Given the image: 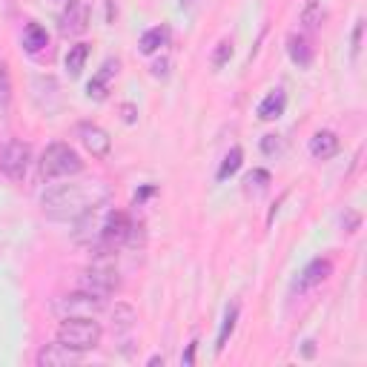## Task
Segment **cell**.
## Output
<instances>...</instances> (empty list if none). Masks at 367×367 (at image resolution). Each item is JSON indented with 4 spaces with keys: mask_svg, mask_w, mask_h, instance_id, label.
Here are the masks:
<instances>
[{
    "mask_svg": "<svg viewBox=\"0 0 367 367\" xmlns=\"http://www.w3.org/2000/svg\"><path fill=\"white\" fill-rule=\"evenodd\" d=\"M281 150H284L281 135H264V138H261V153H264V155H278Z\"/></svg>",
    "mask_w": 367,
    "mask_h": 367,
    "instance_id": "484cf974",
    "label": "cell"
},
{
    "mask_svg": "<svg viewBox=\"0 0 367 367\" xmlns=\"http://www.w3.org/2000/svg\"><path fill=\"white\" fill-rule=\"evenodd\" d=\"M109 198V187L104 181H78V184H57L40 195V204L49 218L57 221H81L84 215L101 209Z\"/></svg>",
    "mask_w": 367,
    "mask_h": 367,
    "instance_id": "6da1fadb",
    "label": "cell"
},
{
    "mask_svg": "<svg viewBox=\"0 0 367 367\" xmlns=\"http://www.w3.org/2000/svg\"><path fill=\"white\" fill-rule=\"evenodd\" d=\"M167 43H170V29H167V26H153V29H146V32L141 35L138 49H141L143 55H153V52L164 49Z\"/></svg>",
    "mask_w": 367,
    "mask_h": 367,
    "instance_id": "2e32d148",
    "label": "cell"
},
{
    "mask_svg": "<svg viewBox=\"0 0 367 367\" xmlns=\"http://www.w3.org/2000/svg\"><path fill=\"white\" fill-rule=\"evenodd\" d=\"M241 161H244V153H241V146H233V150L224 155L221 167H218V181H227L233 178L239 170H241Z\"/></svg>",
    "mask_w": 367,
    "mask_h": 367,
    "instance_id": "ffe728a7",
    "label": "cell"
},
{
    "mask_svg": "<svg viewBox=\"0 0 367 367\" xmlns=\"http://www.w3.org/2000/svg\"><path fill=\"white\" fill-rule=\"evenodd\" d=\"M339 153V135L330 132V129H319L313 138H310V155L316 161H327Z\"/></svg>",
    "mask_w": 367,
    "mask_h": 367,
    "instance_id": "8fae6325",
    "label": "cell"
},
{
    "mask_svg": "<svg viewBox=\"0 0 367 367\" xmlns=\"http://www.w3.org/2000/svg\"><path fill=\"white\" fill-rule=\"evenodd\" d=\"M195 347H198V341H192V344L187 347V353L181 356V364H184V367H190V364L195 361Z\"/></svg>",
    "mask_w": 367,
    "mask_h": 367,
    "instance_id": "83f0119b",
    "label": "cell"
},
{
    "mask_svg": "<svg viewBox=\"0 0 367 367\" xmlns=\"http://www.w3.org/2000/svg\"><path fill=\"white\" fill-rule=\"evenodd\" d=\"M236 324H239V305H230L224 310V322H221V330H218V339H215V353H224L230 336L236 333Z\"/></svg>",
    "mask_w": 367,
    "mask_h": 367,
    "instance_id": "ac0fdd59",
    "label": "cell"
},
{
    "mask_svg": "<svg viewBox=\"0 0 367 367\" xmlns=\"http://www.w3.org/2000/svg\"><path fill=\"white\" fill-rule=\"evenodd\" d=\"M287 55L299 69H307L313 63V46H310V40L305 35H290L287 38Z\"/></svg>",
    "mask_w": 367,
    "mask_h": 367,
    "instance_id": "5bb4252c",
    "label": "cell"
},
{
    "mask_svg": "<svg viewBox=\"0 0 367 367\" xmlns=\"http://www.w3.org/2000/svg\"><path fill=\"white\" fill-rule=\"evenodd\" d=\"M12 101V78H9V66L0 63V106H6Z\"/></svg>",
    "mask_w": 367,
    "mask_h": 367,
    "instance_id": "cb8c5ba5",
    "label": "cell"
},
{
    "mask_svg": "<svg viewBox=\"0 0 367 367\" xmlns=\"http://www.w3.org/2000/svg\"><path fill=\"white\" fill-rule=\"evenodd\" d=\"M230 57H233V40H221V43H218V49H215V55H212V66L221 69Z\"/></svg>",
    "mask_w": 367,
    "mask_h": 367,
    "instance_id": "d4e9b609",
    "label": "cell"
},
{
    "mask_svg": "<svg viewBox=\"0 0 367 367\" xmlns=\"http://www.w3.org/2000/svg\"><path fill=\"white\" fill-rule=\"evenodd\" d=\"M87 21H89V9L84 0H69L66 12L60 15V32L63 35H81L87 29Z\"/></svg>",
    "mask_w": 367,
    "mask_h": 367,
    "instance_id": "30bf717a",
    "label": "cell"
},
{
    "mask_svg": "<svg viewBox=\"0 0 367 367\" xmlns=\"http://www.w3.org/2000/svg\"><path fill=\"white\" fill-rule=\"evenodd\" d=\"M330 275H333V261H330V258H313V261L302 270V275H299L296 284H292V290H296V292H307L310 287L322 284V281L330 278Z\"/></svg>",
    "mask_w": 367,
    "mask_h": 367,
    "instance_id": "9c48e42d",
    "label": "cell"
},
{
    "mask_svg": "<svg viewBox=\"0 0 367 367\" xmlns=\"http://www.w3.org/2000/svg\"><path fill=\"white\" fill-rule=\"evenodd\" d=\"M361 32H364V21L358 18L356 21V29H353V46H350V55L358 57V49H361Z\"/></svg>",
    "mask_w": 367,
    "mask_h": 367,
    "instance_id": "4316f807",
    "label": "cell"
},
{
    "mask_svg": "<svg viewBox=\"0 0 367 367\" xmlns=\"http://www.w3.org/2000/svg\"><path fill=\"white\" fill-rule=\"evenodd\" d=\"M358 221H361V218H358L356 212H347V224H344V227H347V233H356V227H358Z\"/></svg>",
    "mask_w": 367,
    "mask_h": 367,
    "instance_id": "f1b7e54d",
    "label": "cell"
},
{
    "mask_svg": "<svg viewBox=\"0 0 367 367\" xmlns=\"http://www.w3.org/2000/svg\"><path fill=\"white\" fill-rule=\"evenodd\" d=\"M49 46V35H46V29L40 26V23H29L26 29H23V49L26 52H40V49H46Z\"/></svg>",
    "mask_w": 367,
    "mask_h": 367,
    "instance_id": "d6986e66",
    "label": "cell"
},
{
    "mask_svg": "<svg viewBox=\"0 0 367 367\" xmlns=\"http://www.w3.org/2000/svg\"><path fill=\"white\" fill-rule=\"evenodd\" d=\"M101 324L92 319H63V324L57 327V341L75 353H89L101 344Z\"/></svg>",
    "mask_w": 367,
    "mask_h": 367,
    "instance_id": "7a4b0ae2",
    "label": "cell"
},
{
    "mask_svg": "<svg viewBox=\"0 0 367 367\" xmlns=\"http://www.w3.org/2000/svg\"><path fill=\"white\" fill-rule=\"evenodd\" d=\"M167 66H170V60H158L153 66V72H155V75H167Z\"/></svg>",
    "mask_w": 367,
    "mask_h": 367,
    "instance_id": "f546056e",
    "label": "cell"
},
{
    "mask_svg": "<svg viewBox=\"0 0 367 367\" xmlns=\"http://www.w3.org/2000/svg\"><path fill=\"white\" fill-rule=\"evenodd\" d=\"M316 341H305V356L310 358V356H316V347H313Z\"/></svg>",
    "mask_w": 367,
    "mask_h": 367,
    "instance_id": "4dcf8cb0",
    "label": "cell"
},
{
    "mask_svg": "<svg viewBox=\"0 0 367 367\" xmlns=\"http://www.w3.org/2000/svg\"><path fill=\"white\" fill-rule=\"evenodd\" d=\"M118 287H121L118 273L112 267H104V264H95V267H89V270H84L78 275V290H87V292H92V296H101V299L112 296Z\"/></svg>",
    "mask_w": 367,
    "mask_h": 367,
    "instance_id": "8992f818",
    "label": "cell"
},
{
    "mask_svg": "<svg viewBox=\"0 0 367 367\" xmlns=\"http://www.w3.org/2000/svg\"><path fill=\"white\" fill-rule=\"evenodd\" d=\"M155 364H164V356H153L150 358V367H155Z\"/></svg>",
    "mask_w": 367,
    "mask_h": 367,
    "instance_id": "1f68e13d",
    "label": "cell"
},
{
    "mask_svg": "<svg viewBox=\"0 0 367 367\" xmlns=\"http://www.w3.org/2000/svg\"><path fill=\"white\" fill-rule=\"evenodd\" d=\"M112 322H115V327H118V330H129V327L138 322V313H135L129 305H115Z\"/></svg>",
    "mask_w": 367,
    "mask_h": 367,
    "instance_id": "44dd1931",
    "label": "cell"
},
{
    "mask_svg": "<svg viewBox=\"0 0 367 367\" xmlns=\"http://www.w3.org/2000/svg\"><path fill=\"white\" fill-rule=\"evenodd\" d=\"M78 138H81L84 150H87L92 158H106L109 150H112V138H109V132L101 129V126L92 124V121L78 124Z\"/></svg>",
    "mask_w": 367,
    "mask_h": 367,
    "instance_id": "ba28073f",
    "label": "cell"
},
{
    "mask_svg": "<svg viewBox=\"0 0 367 367\" xmlns=\"http://www.w3.org/2000/svg\"><path fill=\"white\" fill-rule=\"evenodd\" d=\"M78 358H81V353H75V350H69V347H63L60 341H55V344L43 347V350L38 353V364H40V367H57V364H75Z\"/></svg>",
    "mask_w": 367,
    "mask_h": 367,
    "instance_id": "7c38bea8",
    "label": "cell"
},
{
    "mask_svg": "<svg viewBox=\"0 0 367 367\" xmlns=\"http://www.w3.org/2000/svg\"><path fill=\"white\" fill-rule=\"evenodd\" d=\"M270 187V172L267 170H253L247 178H244V190L247 192H264Z\"/></svg>",
    "mask_w": 367,
    "mask_h": 367,
    "instance_id": "7402d4cb",
    "label": "cell"
},
{
    "mask_svg": "<svg viewBox=\"0 0 367 367\" xmlns=\"http://www.w3.org/2000/svg\"><path fill=\"white\" fill-rule=\"evenodd\" d=\"M29 161H32V150L23 141H9L4 150H0V170H4V175H9L12 181H21L26 175Z\"/></svg>",
    "mask_w": 367,
    "mask_h": 367,
    "instance_id": "52a82bcc",
    "label": "cell"
},
{
    "mask_svg": "<svg viewBox=\"0 0 367 367\" xmlns=\"http://www.w3.org/2000/svg\"><path fill=\"white\" fill-rule=\"evenodd\" d=\"M112 75H118V60H104V66H101V72L98 75L87 84V92H89V98H95V101H104L106 98V92H109V78Z\"/></svg>",
    "mask_w": 367,
    "mask_h": 367,
    "instance_id": "4fadbf2b",
    "label": "cell"
},
{
    "mask_svg": "<svg viewBox=\"0 0 367 367\" xmlns=\"http://www.w3.org/2000/svg\"><path fill=\"white\" fill-rule=\"evenodd\" d=\"M302 23L305 29H316L322 23V6H319V0H307V6L302 12Z\"/></svg>",
    "mask_w": 367,
    "mask_h": 367,
    "instance_id": "603a6c76",
    "label": "cell"
},
{
    "mask_svg": "<svg viewBox=\"0 0 367 367\" xmlns=\"http://www.w3.org/2000/svg\"><path fill=\"white\" fill-rule=\"evenodd\" d=\"M284 109H287V95H284V89H273V92L256 106V115H258L261 121H275V118L284 115Z\"/></svg>",
    "mask_w": 367,
    "mask_h": 367,
    "instance_id": "9a60e30c",
    "label": "cell"
},
{
    "mask_svg": "<svg viewBox=\"0 0 367 367\" xmlns=\"http://www.w3.org/2000/svg\"><path fill=\"white\" fill-rule=\"evenodd\" d=\"M84 170L81 155L72 150L69 143H49L40 155V175L43 178H69Z\"/></svg>",
    "mask_w": 367,
    "mask_h": 367,
    "instance_id": "3957f363",
    "label": "cell"
},
{
    "mask_svg": "<svg viewBox=\"0 0 367 367\" xmlns=\"http://www.w3.org/2000/svg\"><path fill=\"white\" fill-rule=\"evenodd\" d=\"M52 310L57 319H92L104 310V299L92 296L87 290H78V292H69V296L55 299Z\"/></svg>",
    "mask_w": 367,
    "mask_h": 367,
    "instance_id": "277c9868",
    "label": "cell"
},
{
    "mask_svg": "<svg viewBox=\"0 0 367 367\" xmlns=\"http://www.w3.org/2000/svg\"><path fill=\"white\" fill-rule=\"evenodd\" d=\"M87 57H89V43H75V46H69L66 52V72H69V78H78L84 66H87Z\"/></svg>",
    "mask_w": 367,
    "mask_h": 367,
    "instance_id": "e0dca14e",
    "label": "cell"
},
{
    "mask_svg": "<svg viewBox=\"0 0 367 367\" xmlns=\"http://www.w3.org/2000/svg\"><path fill=\"white\" fill-rule=\"evenodd\" d=\"M135 230H138V227L132 224V218H129L126 212L112 209V212H106L98 236H101V241H104L106 247H121V244H126V241L135 244Z\"/></svg>",
    "mask_w": 367,
    "mask_h": 367,
    "instance_id": "5b68a950",
    "label": "cell"
}]
</instances>
